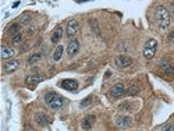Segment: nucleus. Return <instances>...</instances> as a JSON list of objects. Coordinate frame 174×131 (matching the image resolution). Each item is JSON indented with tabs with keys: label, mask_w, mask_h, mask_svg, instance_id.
I'll return each mask as SVG.
<instances>
[{
	"label": "nucleus",
	"mask_w": 174,
	"mask_h": 131,
	"mask_svg": "<svg viewBox=\"0 0 174 131\" xmlns=\"http://www.w3.org/2000/svg\"><path fill=\"white\" fill-rule=\"evenodd\" d=\"M45 102H46V105L49 107H52V109H60L64 105L66 99H64L62 95L56 94V92H47V94L45 95Z\"/></svg>",
	"instance_id": "obj_1"
},
{
	"label": "nucleus",
	"mask_w": 174,
	"mask_h": 131,
	"mask_svg": "<svg viewBox=\"0 0 174 131\" xmlns=\"http://www.w3.org/2000/svg\"><path fill=\"white\" fill-rule=\"evenodd\" d=\"M156 18L159 21L160 28H167L170 25V11L164 6H157L156 7Z\"/></svg>",
	"instance_id": "obj_2"
},
{
	"label": "nucleus",
	"mask_w": 174,
	"mask_h": 131,
	"mask_svg": "<svg viewBox=\"0 0 174 131\" xmlns=\"http://www.w3.org/2000/svg\"><path fill=\"white\" fill-rule=\"evenodd\" d=\"M156 49H157V42L155 39H149L146 43H145V47H144V57L146 60H150L152 57L155 56L156 53Z\"/></svg>",
	"instance_id": "obj_3"
},
{
	"label": "nucleus",
	"mask_w": 174,
	"mask_h": 131,
	"mask_svg": "<svg viewBox=\"0 0 174 131\" xmlns=\"http://www.w3.org/2000/svg\"><path fill=\"white\" fill-rule=\"evenodd\" d=\"M79 28H81V25H79L78 21H75V20L68 21V24H67V36L68 38L75 36V35L78 34Z\"/></svg>",
	"instance_id": "obj_4"
},
{
	"label": "nucleus",
	"mask_w": 174,
	"mask_h": 131,
	"mask_svg": "<svg viewBox=\"0 0 174 131\" xmlns=\"http://www.w3.org/2000/svg\"><path fill=\"white\" fill-rule=\"evenodd\" d=\"M114 63H116V66H117V67H121V68H124V67H130L131 63H133V60H131L128 56L121 55V56H117V57H116Z\"/></svg>",
	"instance_id": "obj_5"
},
{
	"label": "nucleus",
	"mask_w": 174,
	"mask_h": 131,
	"mask_svg": "<svg viewBox=\"0 0 174 131\" xmlns=\"http://www.w3.org/2000/svg\"><path fill=\"white\" fill-rule=\"evenodd\" d=\"M78 50H79V42L77 39L71 41V42L67 45V55H68L70 57L75 56L77 53H78Z\"/></svg>",
	"instance_id": "obj_6"
},
{
	"label": "nucleus",
	"mask_w": 174,
	"mask_h": 131,
	"mask_svg": "<svg viewBox=\"0 0 174 131\" xmlns=\"http://www.w3.org/2000/svg\"><path fill=\"white\" fill-rule=\"evenodd\" d=\"M124 94H125V88H124L123 84L114 85V87L111 88V91H110V96L111 98H121Z\"/></svg>",
	"instance_id": "obj_7"
},
{
	"label": "nucleus",
	"mask_w": 174,
	"mask_h": 131,
	"mask_svg": "<svg viewBox=\"0 0 174 131\" xmlns=\"http://www.w3.org/2000/svg\"><path fill=\"white\" fill-rule=\"evenodd\" d=\"M133 124V119L131 117H118L117 120H116V126L118 127V128H128V127Z\"/></svg>",
	"instance_id": "obj_8"
},
{
	"label": "nucleus",
	"mask_w": 174,
	"mask_h": 131,
	"mask_svg": "<svg viewBox=\"0 0 174 131\" xmlns=\"http://www.w3.org/2000/svg\"><path fill=\"white\" fill-rule=\"evenodd\" d=\"M35 120H36V123L39 124L41 127H45L47 126V124L50 123L49 117H47V114H45L43 112H39V113H36V116H35Z\"/></svg>",
	"instance_id": "obj_9"
},
{
	"label": "nucleus",
	"mask_w": 174,
	"mask_h": 131,
	"mask_svg": "<svg viewBox=\"0 0 174 131\" xmlns=\"http://www.w3.org/2000/svg\"><path fill=\"white\" fill-rule=\"evenodd\" d=\"M43 79H45V75H42V74H35V75L27 77L25 82H27L28 85H36V84H39L41 81H43Z\"/></svg>",
	"instance_id": "obj_10"
},
{
	"label": "nucleus",
	"mask_w": 174,
	"mask_h": 131,
	"mask_svg": "<svg viewBox=\"0 0 174 131\" xmlns=\"http://www.w3.org/2000/svg\"><path fill=\"white\" fill-rule=\"evenodd\" d=\"M62 87L64 89H68V91H75L78 88V82L75 79H64V81H62Z\"/></svg>",
	"instance_id": "obj_11"
},
{
	"label": "nucleus",
	"mask_w": 174,
	"mask_h": 131,
	"mask_svg": "<svg viewBox=\"0 0 174 131\" xmlns=\"http://www.w3.org/2000/svg\"><path fill=\"white\" fill-rule=\"evenodd\" d=\"M4 73H11V71H14V70H17V67H18V62L17 60H11V62H7V63H4Z\"/></svg>",
	"instance_id": "obj_12"
},
{
	"label": "nucleus",
	"mask_w": 174,
	"mask_h": 131,
	"mask_svg": "<svg viewBox=\"0 0 174 131\" xmlns=\"http://www.w3.org/2000/svg\"><path fill=\"white\" fill-rule=\"evenodd\" d=\"M62 36H63V28L57 27L56 30L53 31V34H52V43H57Z\"/></svg>",
	"instance_id": "obj_13"
},
{
	"label": "nucleus",
	"mask_w": 174,
	"mask_h": 131,
	"mask_svg": "<svg viewBox=\"0 0 174 131\" xmlns=\"http://www.w3.org/2000/svg\"><path fill=\"white\" fill-rule=\"evenodd\" d=\"M13 56H14V50H13L11 47L6 46V45H3L2 46V57L3 59H10Z\"/></svg>",
	"instance_id": "obj_14"
},
{
	"label": "nucleus",
	"mask_w": 174,
	"mask_h": 131,
	"mask_svg": "<svg viewBox=\"0 0 174 131\" xmlns=\"http://www.w3.org/2000/svg\"><path fill=\"white\" fill-rule=\"evenodd\" d=\"M93 123H95V116H86L82 121V128H85V130L91 128L93 126Z\"/></svg>",
	"instance_id": "obj_15"
},
{
	"label": "nucleus",
	"mask_w": 174,
	"mask_h": 131,
	"mask_svg": "<svg viewBox=\"0 0 174 131\" xmlns=\"http://www.w3.org/2000/svg\"><path fill=\"white\" fill-rule=\"evenodd\" d=\"M63 50H64L63 45H59V46L56 47V50H54V53H53V60H54V62H59V60L62 59V56H63Z\"/></svg>",
	"instance_id": "obj_16"
},
{
	"label": "nucleus",
	"mask_w": 174,
	"mask_h": 131,
	"mask_svg": "<svg viewBox=\"0 0 174 131\" xmlns=\"http://www.w3.org/2000/svg\"><path fill=\"white\" fill-rule=\"evenodd\" d=\"M31 18H32V15L30 14V13H24V14L20 17V22L22 25H27V24L31 22Z\"/></svg>",
	"instance_id": "obj_17"
},
{
	"label": "nucleus",
	"mask_w": 174,
	"mask_h": 131,
	"mask_svg": "<svg viewBox=\"0 0 174 131\" xmlns=\"http://www.w3.org/2000/svg\"><path fill=\"white\" fill-rule=\"evenodd\" d=\"M7 32L10 34V35H14V34H17V32H21V25L20 24H13L11 27H8Z\"/></svg>",
	"instance_id": "obj_18"
},
{
	"label": "nucleus",
	"mask_w": 174,
	"mask_h": 131,
	"mask_svg": "<svg viewBox=\"0 0 174 131\" xmlns=\"http://www.w3.org/2000/svg\"><path fill=\"white\" fill-rule=\"evenodd\" d=\"M11 42L13 43H21L22 42V34L21 32H17V34L11 35Z\"/></svg>",
	"instance_id": "obj_19"
},
{
	"label": "nucleus",
	"mask_w": 174,
	"mask_h": 131,
	"mask_svg": "<svg viewBox=\"0 0 174 131\" xmlns=\"http://www.w3.org/2000/svg\"><path fill=\"white\" fill-rule=\"evenodd\" d=\"M39 59H41V55H39V53H36V55H32V56L28 57V64H30V66L35 64V63H36Z\"/></svg>",
	"instance_id": "obj_20"
},
{
	"label": "nucleus",
	"mask_w": 174,
	"mask_h": 131,
	"mask_svg": "<svg viewBox=\"0 0 174 131\" xmlns=\"http://www.w3.org/2000/svg\"><path fill=\"white\" fill-rule=\"evenodd\" d=\"M138 92H139L138 87H131L128 91H125V94H127V95H135V94H138Z\"/></svg>",
	"instance_id": "obj_21"
},
{
	"label": "nucleus",
	"mask_w": 174,
	"mask_h": 131,
	"mask_svg": "<svg viewBox=\"0 0 174 131\" xmlns=\"http://www.w3.org/2000/svg\"><path fill=\"white\" fill-rule=\"evenodd\" d=\"M91 102H92V96L85 98V99H84V102H81V107H86L88 105H91Z\"/></svg>",
	"instance_id": "obj_22"
},
{
	"label": "nucleus",
	"mask_w": 174,
	"mask_h": 131,
	"mask_svg": "<svg viewBox=\"0 0 174 131\" xmlns=\"http://www.w3.org/2000/svg\"><path fill=\"white\" fill-rule=\"evenodd\" d=\"M162 130H169V131H173V130H174V127L171 126V124H166V126H163V127H162Z\"/></svg>",
	"instance_id": "obj_23"
},
{
	"label": "nucleus",
	"mask_w": 174,
	"mask_h": 131,
	"mask_svg": "<svg viewBox=\"0 0 174 131\" xmlns=\"http://www.w3.org/2000/svg\"><path fill=\"white\" fill-rule=\"evenodd\" d=\"M174 73V67H170V68H166V74H173Z\"/></svg>",
	"instance_id": "obj_24"
},
{
	"label": "nucleus",
	"mask_w": 174,
	"mask_h": 131,
	"mask_svg": "<svg viewBox=\"0 0 174 131\" xmlns=\"http://www.w3.org/2000/svg\"><path fill=\"white\" fill-rule=\"evenodd\" d=\"M169 41H174V31L171 34H170V36H169Z\"/></svg>",
	"instance_id": "obj_25"
},
{
	"label": "nucleus",
	"mask_w": 174,
	"mask_h": 131,
	"mask_svg": "<svg viewBox=\"0 0 174 131\" xmlns=\"http://www.w3.org/2000/svg\"><path fill=\"white\" fill-rule=\"evenodd\" d=\"M34 31H35L34 28H30V31H28V32H30V35H32V32H34Z\"/></svg>",
	"instance_id": "obj_26"
},
{
	"label": "nucleus",
	"mask_w": 174,
	"mask_h": 131,
	"mask_svg": "<svg viewBox=\"0 0 174 131\" xmlns=\"http://www.w3.org/2000/svg\"><path fill=\"white\" fill-rule=\"evenodd\" d=\"M171 13L174 14V3H171Z\"/></svg>",
	"instance_id": "obj_27"
}]
</instances>
